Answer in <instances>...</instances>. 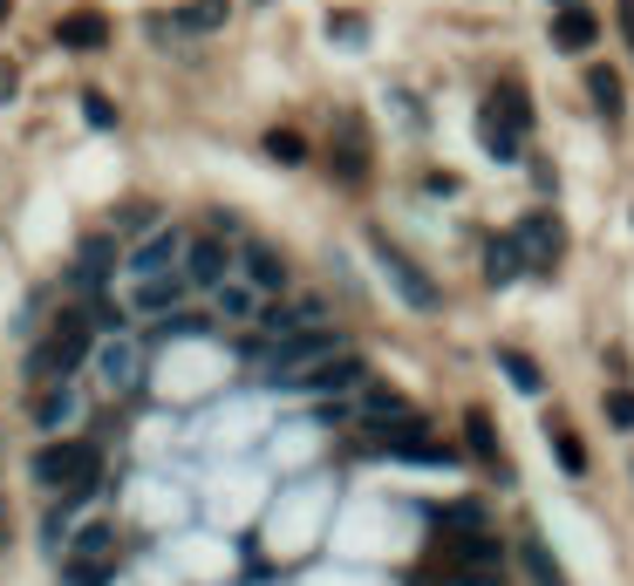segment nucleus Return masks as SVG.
<instances>
[{
    "label": "nucleus",
    "mask_w": 634,
    "mask_h": 586,
    "mask_svg": "<svg viewBox=\"0 0 634 586\" xmlns=\"http://www.w3.org/2000/svg\"><path fill=\"white\" fill-rule=\"evenodd\" d=\"M96 471H103L96 444H49L42 457H34V478H42L49 491H62V498H83L96 484Z\"/></svg>",
    "instance_id": "1"
},
{
    "label": "nucleus",
    "mask_w": 634,
    "mask_h": 586,
    "mask_svg": "<svg viewBox=\"0 0 634 586\" xmlns=\"http://www.w3.org/2000/svg\"><path fill=\"white\" fill-rule=\"evenodd\" d=\"M328 355H335V334H328V328H294V334H281V341H273L266 369L281 375V382H300L314 362H328Z\"/></svg>",
    "instance_id": "2"
},
{
    "label": "nucleus",
    "mask_w": 634,
    "mask_h": 586,
    "mask_svg": "<svg viewBox=\"0 0 634 586\" xmlns=\"http://www.w3.org/2000/svg\"><path fill=\"white\" fill-rule=\"evenodd\" d=\"M511 124H532V109H526V96H519V89H498V96H492V109H485V124H478L498 164L519 158V130H511Z\"/></svg>",
    "instance_id": "3"
},
{
    "label": "nucleus",
    "mask_w": 634,
    "mask_h": 586,
    "mask_svg": "<svg viewBox=\"0 0 634 586\" xmlns=\"http://www.w3.org/2000/svg\"><path fill=\"white\" fill-rule=\"evenodd\" d=\"M83 348H89V321L83 315H62L42 341V355H34V375H68L75 362H83Z\"/></svg>",
    "instance_id": "4"
},
{
    "label": "nucleus",
    "mask_w": 634,
    "mask_h": 586,
    "mask_svg": "<svg viewBox=\"0 0 634 586\" xmlns=\"http://www.w3.org/2000/svg\"><path fill=\"white\" fill-rule=\"evenodd\" d=\"M376 444H382V450H395V457H423V464H437V457H444V450H437V437H430L416 416L382 423V429H376Z\"/></svg>",
    "instance_id": "5"
},
{
    "label": "nucleus",
    "mask_w": 634,
    "mask_h": 586,
    "mask_svg": "<svg viewBox=\"0 0 634 586\" xmlns=\"http://www.w3.org/2000/svg\"><path fill=\"white\" fill-rule=\"evenodd\" d=\"M178 259H184V232H150V239L130 253V273L137 280H165Z\"/></svg>",
    "instance_id": "6"
},
{
    "label": "nucleus",
    "mask_w": 634,
    "mask_h": 586,
    "mask_svg": "<svg viewBox=\"0 0 634 586\" xmlns=\"http://www.w3.org/2000/svg\"><path fill=\"white\" fill-rule=\"evenodd\" d=\"M376 253H382V273L395 280V294H403L410 307H437V287H430L423 273H416V266L403 259V253H395V246H376Z\"/></svg>",
    "instance_id": "7"
},
{
    "label": "nucleus",
    "mask_w": 634,
    "mask_h": 586,
    "mask_svg": "<svg viewBox=\"0 0 634 586\" xmlns=\"http://www.w3.org/2000/svg\"><path fill=\"white\" fill-rule=\"evenodd\" d=\"M225 266H232V259H225L219 239H191V246H184V280H191V287H225Z\"/></svg>",
    "instance_id": "8"
},
{
    "label": "nucleus",
    "mask_w": 634,
    "mask_h": 586,
    "mask_svg": "<svg viewBox=\"0 0 634 586\" xmlns=\"http://www.w3.org/2000/svg\"><path fill=\"white\" fill-rule=\"evenodd\" d=\"M355 382H362V362H355V355H328V362H314L294 388H314V396H335V388H355Z\"/></svg>",
    "instance_id": "9"
},
{
    "label": "nucleus",
    "mask_w": 634,
    "mask_h": 586,
    "mask_svg": "<svg viewBox=\"0 0 634 586\" xmlns=\"http://www.w3.org/2000/svg\"><path fill=\"white\" fill-rule=\"evenodd\" d=\"M519 246H526L539 266H552V259H560V225H552L546 212H526V225H519Z\"/></svg>",
    "instance_id": "10"
},
{
    "label": "nucleus",
    "mask_w": 634,
    "mask_h": 586,
    "mask_svg": "<svg viewBox=\"0 0 634 586\" xmlns=\"http://www.w3.org/2000/svg\"><path fill=\"white\" fill-rule=\"evenodd\" d=\"M519 566L532 573V586H567V573H560V560H552V553H546V539H532V532L519 539Z\"/></svg>",
    "instance_id": "11"
},
{
    "label": "nucleus",
    "mask_w": 634,
    "mask_h": 586,
    "mask_svg": "<svg viewBox=\"0 0 634 586\" xmlns=\"http://www.w3.org/2000/svg\"><path fill=\"white\" fill-rule=\"evenodd\" d=\"M552 42H560L567 55L593 49V14H587V8H580V14H560V21H552Z\"/></svg>",
    "instance_id": "12"
},
{
    "label": "nucleus",
    "mask_w": 634,
    "mask_h": 586,
    "mask_svg": "<svg viewBox=\"0 0 634 586\" xmlns=\"http://www.w3.org/2000/svg\"><path fill=\"white\" fill-rule=\"evenodd\" d=\"M451 553H457V566H498V539H485V532H464L457 545H451Z\"/></svg>",
    "instance_id": "13"
},
{
    "label": "nucleus",
    "mask_w": 634,
    "mask_h": 586,
    "mask_svg": "<svg viewBox=\"0 0 634 586\" xmlns=\"http://www.w3.org/2000/svg\"><path fill=\"white\" fill-rule=\"evenodd\" d=\"M587 89H593V103H601V116H621V75H614V68L593 62V68H587Z\"/></svg>",
    "instance_id": "14"
},
{
    "label": "nucleus",
    "mask_w": 634,
    "mask_h": 586,
    "mask_svg": "<svg viewBox=\"0 0 634 586\" xmlns=\"http://www.w3.org/2000/svg\"><path fill=\"white\" fill-rule=\"evenodd\" d=\"M103 382H109V388H130V382H137V355H130V341L103 348Z\"/></svg>",
    "instance_id": "15"
},
{
    "label": "nucleus",
    "mask_w": 634,
    "mask_h": 586,
    "mask_svg": "<svg viewBox=\"0 0 634 586\" xmlns=\"http://www.w3.org/2000/svg\"><path fill=\"white\" fill-rule=\"evenodd\" d=\"M552 457H560V471H567V478H580V471H587V450H580V437H573L567 423H552Z\"/></svg>",
    "instance_id": "16"
},
{
    "label": "nucleus",
    "mask_w": 634,
    "mask_h": 586,
    "mask_svg": "<svg viewBox=\"0 0 634 586\" xmlns=\"http://www.w3.org/2000/svg\"><path fill=\"white\" fill-rule=\"evenodd\" d=\"M498 369L511 375V388H519V396H539V388H546V375L526 362V355H511V348H505V355H498Z\"/></svg>",
    "instance_id": "17"
},
{
    "label": "nucleus",
    "mask_w": 634,
    "mask_h": 586,
    "mask_svg": "<svg viewBox=\"0 0 634 586\" xmlns=\"http://www.w3.org/2000/svg\"><path fill=\"white\" fill-rule=\"evenodd\" d=\"M103 34H109L103 14H68V21H62V42H75V49H96Z\"/></svg>",
    "instance_id": "18"
},
{
    "label": "nucleus",
    "mask_w": 634,
    "mask_h": 586,
    "mask_svg": "<svg viewBox=\"0 0 634 586\" xmlns=\"http://www.w3.org/2000/svg\"><path fill=\"white\" fill-rule=\"evenodd\" d=\"M246 280L273 294V287H287V266H281V259H273V253H246Z\"/></svg>",
    "instance_id": "19"
},
{
    "label": "nucleus",
    "mask_w": 634,
    "mask_h": 586,
    "mask_svg": "<svg viewBox=\"0 0 634 586\" xmlns=\"http://www.w3.org/2000/svg\"><path fill=\"white\" fill-rule=\"evenodd\" d=\"M492 287H505V280H519V246H511V239H492Z\"/></svg>",
    "instance_id": "20"
},
{
    "label": "nucleus",
    "mask_w": 634,
    "mask_h": 586,
    "mask_svg": "<svg viewBox=\"0 0 634 586\" xmlns=\"http://www.w3.org/2000/svg\"><path fill=\"white\" fill-rule=\"evenodd\" d=\"M178 21H184V28H219V21H225V0H198V8H184Z\"/></svg>",
    "instance_id": "21"
},
{
    "label": "nucleus",
    "mask_w": 634,
    "mask_h": 586,
    "mask_svg": "<svg viewBox=\"0 0 634 586\" xmlns=\"http://www.w3.org/2000/svg\"><path fill=\"white\" fill-rule=\"evenodd\" d=\"M62 423H75V396H68V388L42 403V429H62Z\"/></svg>",
    "instance_id": "22"
},
{
    "label": "nucleus",
    "mask_w": 634,
    "mask_h": 586,
    "mask_svg": "<svg viewBox=\"0 0 634 586\" xmlns=\"http://www.w3.org/2000/svg\"><path fill=\"white\" fill-rule=\"evenodd\" d=\"M607 423L614 429H634V388H614V396H607Z\"/></svg>",
    "instance_id": "23"
},
{
    "label": "nucleus",
    "mask_w": 634,
    "mask_h": 586,
    "mask_svg": "<svg viewBox=\"0 0 634 586\" xmlns=\"http://www.w3.org/2000/svg\"><path fill=\"white\" fill-rule=\"evenodd\" d=\"M471 450H478V457H498V437H492V416H471Z\"/></svg>",
    "instance_id": "24"
},
{
    "label": "nucleus",
    "mask_w": 634,
    "mask_h": 586,
    "mask_svg": "<svg viewBox=\"0 0 634 586\" xmlns=\"http://www.w3.org/2000/svg\"><path fill=\"white\" fill-rule=\"evenodd\" d=\"M266 150H273L281 164H300V137H287V130H273V137H266Z\"/></svg>",
    "instance_id": "25"
},
{
    "label": "nucleus",
    "mask_w": 634,
    "mask_h": 586,
    "mask_svg": "<svg viewBox=\"0 0 634 586\" xmlns=\"http://www.w3.org/2000/svg\"><path fill=\"white\" fill-rule=\"evenodd\" d=\"M171 294H178L171 280H144V294H137V307H171Z\"/></svg>",
    "instance_id": "26"
},
{
    "label": "nucleus",
    "mask_w": 634,
    "mask_h": 586,
    "mask_svg": "<svg viewBox=\"0 0 634 586\" xmlns=\"http://www.w3.org/2000/svg\"><path fill=\"white\" fill-rule=\"evenodd\" d=\"M225 315H253V294L246 287H225Z\"/></svg>",
    "instance_id": "27"
},
{
    "label": "nucleus",
    "mask_w": 634,
    "mask_h": 586,
    "mask_svg": "<svg viewBox=\"0 0 634 586\" xmlns=\"http://www.w3.org/2000/svg\"><path fill=\"white\" fill-rule=\"evenodd\" d=\"M552 8H560V14H573V8H580V0H552Z\"/></svg>",
    "instance_id": "28"
},
{
    "label": "nucleus",
    "mask_w": 634,
    "mask_h": 586,
    "mask_svg": "<svg viewBox=\"0 0 634 586\" xmlns=\"http://www.w3.org/2000/svg\"><path fill=\"white\" fill-rule=\"evenodd\" d=\"M0 14H8V0H0Z\"/></svg>",
    "instance_id": "29"
}]
</instances>
